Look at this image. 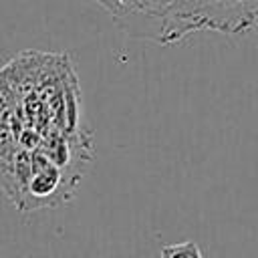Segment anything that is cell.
Masks as SVG:
<instances>
[{"label": "cell", "instance_id": "6da1fadb", "mask_svg": "<svg viewBox=\"0 0 258 258\" xmlns=\"http://www.w3.org/2000/svg\"><path fill=\"white\" fill-rule=\"evenodd\" d=\"M131 36L161 44L177 42L175 14L179 0H95Z\"/></svg>", "mask_w": 258, "mask_h": 258}, {"label": "cell", "instance_id": "7a4b0ae2", "mask_svg": "<svg viewBox=\"0 0 258 258\" xmlns=\"http://www.w3.org/2000/svg\"><path fill=\"white\" fill-rule=\"evenodd\" d=\"M161 258H202V252L194 242H179L165 246L161 250Z\"/></svg>", "mask_w": 258, "mask_h": 258}]
</instances>
